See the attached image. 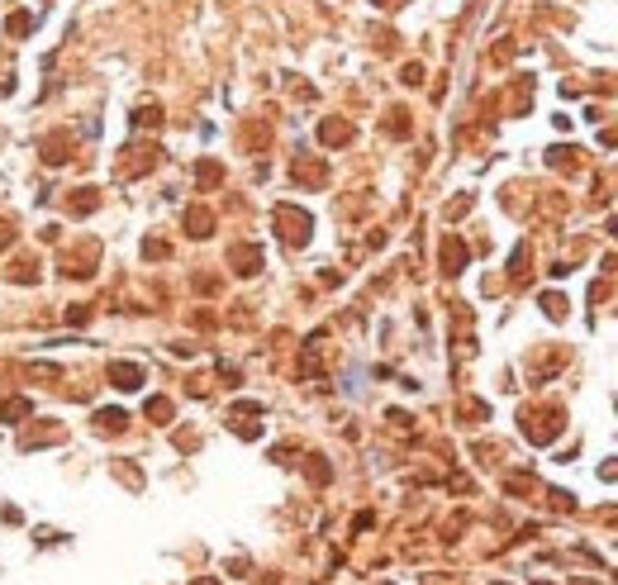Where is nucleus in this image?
<instances>
[{
	"label": "nucleus",
	"instance_id": "1",
	"mask_svg": "<svg viewBox=\"0 0 618 585\" xmlns=\"http://www.w3.org/2000/svg\"><path fill=\"white\" fill-rule=\"evenodd\" d=\"M109 376H114V381H119L124 390H134L138 381H143V372H138V367H114V372H109Z\"/></svg>",
	"mask_w": 618,
	"mask_h": 585
},
{
	"label": "nucleus",
	"instance_id": "2",
	"mask_svg": "<svg viewBox=\"0 0 618 585\" xmlns=\"http://www.w3.org/2000/svg\"><path fill=\"white\" fill-rule=\"evenodd\" d=\"M323 138H328V143H343L348 129H343V124H323Z\"/></svg>",
	"mask_w": 618,
	"mask_h": 585
},
{
	"label": "nucleus",
	"instance_id": "3",
	"mask_svg": "<svg viewBox=\"0 0 618 585\" xmlns=\"http://www.w3.org/2000/svg\"><path fill=\"white\" fill-rule=\"evenodd\" d=\"M395 5H404V0H385V10H395Z\"/></svg>",
	"mask_w": 618,
	"mask_h": 585
}]
</instances>
